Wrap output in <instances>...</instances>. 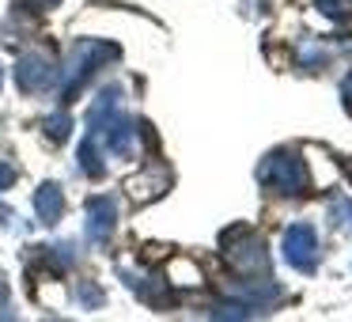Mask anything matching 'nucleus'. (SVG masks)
I'll return each mask as SVG.
<instances>
[{"mask_svg":"<svg viewBox=\"0 0 352 322\" xmlns=\"http://www.w3.org/2000/svg\"><path fill=\"white\" fill-rule=\"evenodd\" d=\"M220 246H223L228 266L235 269L239 277H246V281H261V277H269V254H265V243H261V235L254 228H246V224L228 228L220 235Z\"/></svg>","mask_w":352,"mask_h":322,"instance_id":"obj_1","label":"nucleus"},{"mask_svg":"<svg viewBox=\"0 0 352 322\" xmlns=\"http://www.w3.org/2000/svg\"><path fill=\"white\" fill-rule=\"evenodd\" d=\"M258 182L265 186V190H276V193H307L311 190V175H307V163L299 160V152H292V148H276V152H269L265 160H261L258 167Z\"/></svg>","mask_w":352,"mask_h":322,"instance_id":"obj_2","label":"nucleus"},{"mask_svg":"<svg viewBox=\"0 0 352 322\" xmlns=\"http://www.w3.org/2000/svg\"><path fill=\"white\" fill-rule=\"evenodd\" d=\"M118 57V46H110V42H80L76 50H72V61H69V72H65V103L76 99V92L91 80V72L99 69L102 61H114Z\"/></svg>","mask_w":352,"mask_h":322,"instance_id":"obj_3","label":"nucleus"},{"mask_svg":"<svg viewBox=\"0 0 352 322\" xmlns=\"http://www.w3.org/2000/svg\"><path fill=\"white\" fill-rule=\"evenodd\" d=\"M284 258L299 273H314V266H318V235H314L311 224H292L284 231Z\"/></svg>","mask_w":352,"mask_h":322,"instance_id":"obj_4","label":"nucleus"},{"mask_svg":"<svg viewBox=\"0 0 352 322\" xmlns=\"http://www.w3.org/2000/svg\"><path fill=\"white\" fill-rule=\"evenodd\" d=\"M54 80H57V69H54V61H50L46 54H27V57H19V65H16V87H19L23 95L50 92V87H54Z\"/></svg>","mask_w":352,"mask_h":322,"instance_id":"obj_5","label":"nucleus"},{"mask_svg":"<svg viewBox=\"0 0 352 322\" xmlns=\"http://www.w3.org/2000/svg\"><path fill=\"white\" fill-rule=\"evenodd\" d=\"M125 190H129V197L137 201V205H148V201L163 197V193L170 190V171L163 167V163H148L137 178H129Z\"/></svg>","mask_w":352,"mask_h":322,"instance_id":"obj_6","label":"nucleus"},{"mask_svg":"<svg viewBox=\"0 0 352 322\" xmlns=\"http://www.w3.org/2000/svg\"><path fill=\"white\" fill-rule=\"evenodd\" d=\"M114 220H118V205L114 197H91L87 201V239H95V243H107L110 231H114Z\"/></svg>","mask_w":352,"mask_h":322,"instance_id":"obj_7","label":"nucleus"},{"mask_svg":"<svg viewBox=\"0 0 352 322\" xmlns=\"http://www.w3.org/2000/svg\"><path fill=\"white\" fill-rule=\"evenodd\" d=\"M122 281L129 284L148 307H155V311L170 303V288H167V281H160V277H140V273H133V269H122Z\"/></svg>","mask_w":352,"mask_h":322,"instance_id":"obj_8","label":"nucleus"},{"mask_svg":"<svg viewBox=\"0 0 352 322\" xmlns=\"http://www.w3.org/2000/svg\"><path fill=\"white\" fill-rule=\"evenodd\" d=\"M34 208H38V220L42 224H57V220H61V213H65L61 186H54V182L38 186V193H34Z\"/></svg>","mask_w":352,"mask_h":322,"instance_id":"obj_9","label":"nucleus"},{"mask_svg":"<svg viewBox=\"0 0 352 322\" xmlns=\"http://www.w3.org/2000/svg\"><path fill=\"white\" fill-rule=\"evenodd\" d=\"M80 167H84V175H91V178H99L102 171V152H99V137L95 133H87L84 137V144H80Z\"/></svg>","mask_w":352,"mask_h":322,"instance_id":"obj_10","label":"nucleus"},{"mask_svg":"<svg viewBox=\"0 0 352 322\" xmlns=\"http://www.w3.org/2000/svg\"><path fill=\"white\" fill-rule=\"evenodd\" d=\"M69 133H72V118L65 114V110H61V114H50V118H46V137L54 140V144H61Z\"/></svg>","mask_w":352,"mask_h":322,"instance_id":"obj_11","label":"nucleus"},{"mask_svg":"<svg viewBox=\"0 0 352 322\" xmlns=\"http://www.w3.org/2000/svg\"><path fill=\"white\" fill-rule=\"evenodd\" d=\"M76 296H80V303L84 307H99L102 303V292L95 288L91 281H80V288H76Z\"/></svg>","mask_w":352,"mask_h":322,"instance_id":"obj_12","label":"nucleus"},{"mask_svg":"<svg viewBox=\"0 0 352 322\" xmlns=\"http://www.w3.org/2000/svg\"><path fill=\"white\" fill-rule=\"evenodd\" d=\"M329 216H333L337 224H344V228L352 231V201H333V208H329Z\"/></svg>","mask_w":352,"mask_h":322,"instance_id":"obj_13","label":"nucleus"},{"mask_svg":"<svg viewBox=\"0 0 352 322\" xmlns=\"http://www.w3.org/2000/svg\"><path fill=\"white\" fill-rule=\"evenodd\" d=\"M19 8H27V12H46V8H57L61 0H16Z\"/></svg>","mask_w":352,"mask_h":322,"instance_id":"obj_14","label":"nucleus"},{"mask_svg":"<svg viewBox=\"0 0 352 322\" xmlns=\"http://www.w3.org/2000/svg\"><path fill=\"white\" fill-rule=\"evenodd\" d=\"M318 8L326 12L329 19H344V8H341V0H318Z\"/></svg>","mask_w":352,"mask_h":322,"instance_id":"obj_15","label":"nucleus"},{"mask_svg":"<svg viewBox=\"0 0 352 322\" xmlns=\"http://www.w3.org/2000/svg\"><path fill=\"white\" fill-rule=\"evenodd\" d=\"M12 182H16V171H12L8 163H0V190H8Z\"/></svg>","mask_w":352,"mask_h":322,"instance_id":"obj_16","label":"nucleus"},{"mask_svg":"<svg viewBox=\"0 0 352 322\" xmlns=\"http://www.w3.org/2000/svg\"><path fill=\"white\" fill-rule=\"evenodd\" d=\"M341 95H344V107H349V114H352V72L344 76V84H341Z\"/></svg>","mask_w":352,"mask_h":322,"instance_id":"obj_17","label":"nucleus"},{"mask_svg":"<svg viewBox=\"0 0 352 322\" xmlns=\"http://www.w3.org/2000/svg\"><path fill=\"white\" fill-rule=\"evenodd\" d=\"M0 220H12V208L8 205H0Z\"/></svg>","mask_w":352,"mask_h":322,"instance_id":"obj_18","label":"nucleus"}]
</instances>
